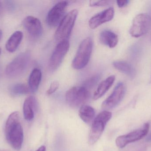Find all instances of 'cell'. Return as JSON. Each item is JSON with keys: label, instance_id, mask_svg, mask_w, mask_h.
Returning <instances> with one entry per match:
<instances>
[{"label": "cell", "instance_id": "18", "mask_svg": "<svg viewBox=\"0 0 151 151\" xmlns=\"http://www.w3.org/2000/svg\"><path fill=\"white\" fill-rule=\"evenodd\" d=\"M42 72L40 69L35 68L31 72L28 79V86L30 91L35 92L38 90L42 79Z\"/></svg>", "mask_w": 151, "mask_h": 151}, {"label": "cell", "instance_id": "12", "mask_svg": "<svg viewBox=\"0 0 151 151\" xmlns=\"http://www.w3.org/2000/svg\"><path fill=\"white\" fill-rule=\"evenodd\" d=\"M114 15V9L112 7L108 8L92 17L89 20V26L91 29H95L102 24L112 20Z\"/></svg>", "mask_w": 151, "mask_h": 151}, {"label": "cell", "instance_id": "20", "mask_svg": "<svg viewBox=\"0 0 151 151\" xmlns=\"http://www.w3.org/2000/svg\"><path fill=\"white\" fill-rule=\"evenodd\" d=\"M95 111L91 106L83 105L81 106L79 111L81 118L85 123L89 124L93 121L95 116Z\"/></svg>", "mask_w": 151, "mask_h": 151}, {"label": "cell", "instance_id": "27", "mask_svg": "<svg viewBox=\"0 0 151 151\" xmlns=\"http://www.w3.org/2000/svg\"><path fill=\"white\" fill-rule=\"evenodd\" d=\"M46 148L45 146H41L35 151H46Z\"/></svg>", "mask_w": 151, "mask_h": 151}, {"label": "cell", "instance_id": "16", "mask_svg": "<svg viewBox=\"0 0 151 151\" xmlns=\"http://www.w3.org/2000/svg\"><path fill=\"white\" fill-rule=\"evenodd\" d=\"M99 40L101 43L110 48L116 47L119 42L118 35L109 30H104L101 32Z\"/></svg>", "mask_w": 151, "mask_h": 151}, {"label": "cell", "instance_id": "6", "mask_svg": "<svg viewBox=\"0 0 151 151\" xmlns=\"http://www.w3.org/2000/svg\"><path fill=\"white\" fill-rule=\"evenodd\" d=\"M151 18L147 13H141L137 15L132 23L129 30L131 36L138 38L145 35L150 27Z\"/></svg>", "mask_w": 151, "mask_h": 151}, {"label": "cell", "instance_id": "26", "mask_svg": "<svg viewBox=\"0 0 151 151\" xmlns=\"http://www.w3.org/2000/svg\"><path fill=\"white\" fill-rule=\"evenodd\" d=\"M129 1L128 0H123V1H117V4L118 6H119V8H123V7H125L127 6L129 3Z\"/></svg>", "mask_w": 151, "mask_h": 151}, {"label": "cell", "instance_id": "23", "mask_svg": "<svg viewBox=\"0 0 151 151\" xmlns=\"http://www.w3.org/2000/svg\"><path fill=\"white\" fill-rule=\"evenodd\" d=\"M99 79V77L97 75L93 76L84 82L83 87L88 90V89L92 87L93 86H95L98 81Z\"/></svg>", "mask_w": 151, "mask_h": 151}, {"label": "cell", "instance_id": "4", "mask_svg": "<svg viewBox=\"0 0 151 151\" xmlns=\"http://www.w3.org/2000/svg\"><path fill=\"white\" fill-rule=\"evenodd\" d=\"M111 117V113L104 111L99 113L94 119L89 135L88 142L90 144L92 145L97 142Z\"/></svg>", "mask_w": 151, "mask_h": 151}, {"label": "cell", "instance_id": "3", "mask_svg": "<svg viewBox=\"0 0 151 151\" xmlns=\"http://www.w3.org/2000/svg\"><path fill=\"white\" fill-rule=\"evenodd\" d=\"M78 13V10L74 9L70 11L64 17L59 23L55 33L56 40L60 42L65 40H67L71 33Z\"/></svg>", "mask_w": 151, "mask_h": 151}, {"label": "cell", "instance_id": "24", "mask_svg": "<svg viewBox=\"0 0 151 151\" xmlns=\"http://www.w3.org/2000/svg\"><path fill=\"white\" fill-rule=\"evenodd\" d=\"M59 83L58 82H54L51 83L49 88L47 91V94L50 95L55 93L59 87Z\"/></svg>", "mask_w": 151, "mask_h": 151}, {"label": "cell", "instance_id": "25", "mask_svg": "<svg viewBox=\"0 0 151 151\" xmlns=\"http://www.w3.org/2000/svg\"><path fill=\"white\" fill-rule=\"evenodd\" d=\"M110 1H92L90 3L91 6H104L108 5L110 4Z\"/></svg>", "mask_w": 151, "mask_h": 151}, {"label": "cell", "instance_id": "15", "mask_svg": "<svg viewBox=\"0 0 151 151\" xmlns=\"http://www.w3.org/2000/svg\"><path fill=\"white\" fill-rule=\"evenodd\" d=\"M115 79V76L112 75L102 81L95 91L93 95V99L95 100H98L104 95L111 87Z\"/></svg>", "mask_w": 151, "mask_h": 151}, {"label": "cell", "instance_id": "9", "mask_svg": "<svg viewBox=\"0 0 151 151\" xmlns=\"http://www.w3.org/2000/svg\"><path fill=\"white\" fill-rule=\"evenodd\" d=\"M68 2L62 1L54 5L49 12L46 18L47 24L50 27H55L64 17V14L67 9Z\"/></svg>", "mask_w": 151, "mask_h": 151}, {"label": "cell", "instance_id": "17", "mask_svg": "<svg viewBox=\"0 0 151 151\" xmlns=\"http://www.w3.org/2000/svg\"><path fill=\"white\" fill-rule=\"evenodd\" d=\"M23 38V33L19 31L13 33L8 39L5 44V48L9 52H15L21 43Z\"/></svg>", "mask_w": 151, "mask_h": 151}, {"label": "cell", "instance_id": "7", "mask_svg": "<svg viewBox=\"0 0 151 151\" xmlns=\"http://www.w3.org/2000/svg\"><path fill=\"white\" fill-rule=\"evenodd\" d=\"M70 46V43L68 40L62 41L58 44L49 62V67L51 71H55L60 66L69 51Z\"/></svg>", "mask_w": 151, "mask_h": 151}, {"label": "cell", "instance_id": "19", "mask_svg": "<svg viewBox=\"0 0 151 151\" xmlns=\"http://www.w3.org/2000/svg\"><path fill=\"white\" fill-rule=\"evenodd\" d=\"M113 66L121 72L129 76L134 78L136 75L135 70L133 66L127 62L124 61H116L113 63Z\"/></svg>", "mask_w": 151, "mask_h": 151}, {"label": "cell", "instance_id": "8", "mask_svg": "<svg viewBox=\"0 0 151 151\" xmlns=\"http://www.w3.org/2000/svg\"><path fill=\"white\" fill-rule=\"evenodd\" d=\"M150 126V123H146L144 125L142 128L135 130L127 134L119 136L116 139L117 147L123 148L129 144L142 139L147 135Z\"/></svg>", "mask_w": 151, "mask_h": 151}, {"label": "cell", "instance_id": "11", "mask_svg": "<svg viewBox=\"0 0 151 151\" xmlns=\"http://www.w3.org/2000/svg\"><path fill=\"white\" fill-rule=\"evenodd\" d=\"M5 135L7 141L13 149L17 150L21 149L24 141V130L20 123L13 127Z\"/></svg>", "mask_w": 151, "mask_h": 151}, {"label": "cell", "instance_id": "22", "mask_svg": "<svg viewBox=\"0 0 151 151\" xmlns=\"http://www.w3.org/2000/svg\"><path fill=\"white\" fill-rule=\"evenodd\" d=\"M10 91L12 95H26L30 92L29 87L23 84H14L10 88Z\"/></svg>", "mask_w": 151, "mask_h": 151}, {"label": "cell", "instance_id": "28", "mask_svg": "<svg viewBox=\"0 0 151 151\" xmlns=\"http://www.w3.org/2000/svg\"><path fill=\"white\" fill-rule=\"evenodd\" d=\"M146 141L148 142H151V133L148 135L147 136V138H146Z\"/></svg>", "mask_w": 151, "mask_h": 151}, {"label": "cell", "instance_id": "30", "mask_svg": "<svg viewBox=\"0 0 151 151\" xmlns=\"http://www.w3.org/2000/svg\"><path fill=\"white\" fill-rule=\"evenodd\" d=\"M2 9V4L1 3V1H0V11Z\"/></svg>", "mask_w": 151, "mask_h": 151}, {"label": "cell", "instance_id": "10", "mask_svg": "<svg viewBox=\"0 0 151 151\" xmlns=\"http://www.w3.org/2000/svg\"><path fill=\"white\" fill-rule=\"evenodd\" d=\"M126 89L122 82H119L111 95L103 102L102 108L109 110L117 106L122 100L126 93Z\"/></svg>", "mask_w": 151, "mask_h": 151}, {"label": "cell", "instance_id": "21", "mask_svg": "<svg viewBox=\"0 0 151 151\" xmlns=\"http://www.w3.org/2000/svg\"><path fill=\"white\" fill-rule=\"evenodd\" d=\"M20 123L19 113L17 111L12 113L8 117L5 124V133H8L13 127Z\"/></svg>", "mask_w": 151, "mask_h": 151}, {"label": "cell", "instance_id": "31", "mask_svg": "<svg viewBox=\"0 0 151 151\" xmlns=\"http://www.w3.org/2000/svg\"><path fill=\"white\" fill-rule=\"evenodd\" d=\"M1 48H0V55H1Z\"/></svg>", "mask_w": 151, "mask_h": 151}, {"label": "cell", "instance_id": "5", "mask_svg": "<svg viewBox=\"0 0 151 151\" xmlns=\"http://www.w3.org/2000/svg\"><path fill=\"white\" fill-rule=\"evenodd\" d=\"M89 97V91L83 86L73 87L69 90L65 94L66 102L73 108H77L84 105Z\"/></svg>", "mask_w": 151, "mask_h": 151}, {"label": "cell", "instance_id": "2", "mask_svg": "<svg viewBox=\"0 0 151 151\" xmlns=\"http://www.w3.org/2000/svg\"><path fill=\"white\" fill-rule=\"evenodd\" d=\"M93 48V40L87 37L81 42L72 63L74 69L80 70L84 68L89 61Z\"/></svg>", "mask_w": 151, "mask_h": 151}, {"label": "cell", "instance_id": "13", "mask_svg": "<svg viewBox=\"0 0 151 151\" xmlns=\"http://www.w3.org/2000/svg\"><path fill=\"white\" fill-rule=\"evenodd\" d=\"M23 25L29 34L35 37L40 36L42 33L41 22L37 18L27 16L23 21Z\"/></svg>", "mask_w": 151, "mask_h": 151}, {"label": "cell", "instance_id": "1", "mask_svg": "<svg viewBox=\"0 0 151 151\" xmlns=\"http://www.w3.org/2000/svg\"><path fill=\"white\" fill-rule=\"evenodd\" d=\"M31 58V53L28 51L19 54L6 66L5 74L7 76L16 78L23 74L28 67Z\"/></svg>", "mask_w": 151, "mask_h": 151}, {"label": "cell", "instance_id": "29", "mask_svg": "<svg viewBox=\"0 0 151 151\" xmlns=\"http://www.w3.org/2000/svg\"><path fill=\"white\" fill-rule=\"evenodd\" d=\"M2 36V32L1 30L0 29V40L1 39Z\"/></svg>", "mask_w": 151, "mask_h": 151}, {"label": "cell", "instance_id": "14", "mask_svg": "<svg viewBox=\"0 0 151 151\" xmlns=\"http://www.w3.org/2000/svg\"><path fill=\"white\" fill-rule=\"evenodd\" d=\"M37 108L38 102L34 96H30L26 98L23 105V113L25 119L27 121L32 120Z\"/></svg>", "mask_w": 151, "mask_h": 151}]
</instances>
